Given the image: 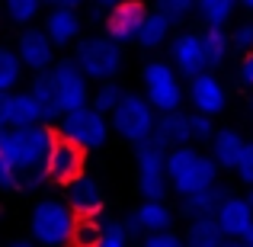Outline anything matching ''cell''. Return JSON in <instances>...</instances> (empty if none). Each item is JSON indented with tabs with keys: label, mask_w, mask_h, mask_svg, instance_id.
Instances as JSON below:
<instances>
[{
	"label": "cell",
	"mask_w": 253,
	"mask_h": 247,
	"mask_svg": "<svg viewBox=\"0 0 253 247\" xmlns=\"http://www.w3.org/2000/svg\"><path fill=\"white\" fill-rule=\"evenodd\" d=\"M29 93L39 99L45 122H58L64 112L81 109L90 103V81L74 64V58H61L51 68L39 71L29 84Z\"/></svg>",
	"instance_id": "cell-1"
},
{
	"label": "cell",
	"mask_w": 253,
	"mask_h": 247,
	"mask_svg": "<svg viewBox=\"0 0 253 247\" xmlns=\"http://www.w3.org/2000/svg\"><path fill=\"white\" fill-rule=\"evenodd\" d=\"M167 183L179 199L202 193L218 183V164L211 154H202L192 145H179V148L167 151Z\"/></svg>",
	"instance_id": "cell-2"
},
{
	"label": "cell",
	"mask_w": 253,
	"mask_h": 247,
	"mask_svg": "<svg viewBox=\"0 0 253 247\" xmlns=\"http://www.w3.org/2000/svg\"><path fill=\"white\" fill-rule=\"evenodd\" d=\"M55 138H58V132L48 122H32V125H19V129L0 125V157L10 161L16 170L39 167L48 161V151L55 145Z\"/></svg>",
	"instance_id": "cell-3"
},
{
	"label": "cell",
	"mask_w": 253,
	"mask_h": 247,
	"mask_svg": "<svg viewBox=\"0 0 253 247\" xmlns=\"http://www.w3.org/2000/svg\"><path fill=\"white\" fill-rule=\"evenodd\" d=\"M77 215L64 199H39L29 215V235L39 247H68Z\"/></svg>",
	"instance_id": "cell-4"
},
{
	"label": "cell",
	"mask_w": 253,
	"mask_h": 247,
	"mask_svg": "<svg viewBox=\"0 0 253 247\" xmlns=\"http://www.w3.org/2000/svg\"><path fill=\"white\" fill-rule=\"evenodd\" d=\"M74 64L86 74V81H112L122 71V45L112 42L106 32L84 36L74 42Z\"/></svg>",
	"instance_id": "cell-5"
},
{
	"label": "cell",
	"mask_w": 253,
	"mask_h": 247,
	"mask_svg": "<svg viewBox=\"0 0 253 247\" xmlns=\"http://www.w3.org/2000/svg\"><path fill=\"white\" fill-rule=\"evenodd\" d=\"M154 122H157V109L141 97V93H128L119 99V106L109 112V129L119 138H125L128 145H141L154 135Z\"/></svg>",
	"instance_id": "cell-6"
},
{
	"label": "cell",
	"mask_w": 253,
	"mask_h": 247,
	"mask_svg": "<svg viewBox=\"0 0 253 247\" xmlns=\"http://www.w3.org/2000/svg\"><path fill=\"white\" fill-rule=\"evenodd\" d=\"M109 119L103 112H96L90 103L81 106V109H71L58 119V135L74 142L77 148L84 151H99L106 142H109Z\"/></svg>",
	"instance_id": "cell-7"
},
{
	"label": "cell",
	"mask_w": 253,
	"mask_h": 247,
	"mask_svg": "<svg viewBox=\"0 0 253 247\" xmlns=\"http://www.w3.org/2000/svg\"><path fill=\"white\" fill-rule=\"evenodd\" d=\"M141 84H144V99L154 106L157 112H173L183 106V77L170 61H148L141 71Z\"/></svg>",
	"instance_id": "cell-8"
},
{
	"label": "cell",
	"mask_w": 253,
	"mask_h": 247,
	"mask_svg": "<svg viewBox=\"0 0 253 247\" xmlns=\"http://www.w3.org/2000/svg\"><path fill=\"white\" fill-rule=\"evenodd\" d=\"M135 161H138V193L144 199H167L170 183H167V151L148 138L135 145Z\"/></svg>",
	"instance_id": "cell-9"
},
{
	"label": "cell",
	"mask_w": 253,
	"mask_h": 247,
	"mask_svg": "<svg viewBox=\"0 0 253 247\" xmlns=\"http://www.w3.org/2000/svg\"><path fill=\"white\" fill-rule=\"evenodd\" d=\"M144 16H148V3L144 0H122L106 13V36L119 45H128L138 39Z\"/></svg>",
	"instance_id": "cell-10"
},
{
	"label": "cell",
	"mask_w": 253,
	"mask_h": 247,
	"mask_svg": "<svg viewBox=\"0 0 253 247\" xmlns=\"http://www.w3.org/2000/svg\"><path fill=\"white\" fill-rule=\"evenodd\" d=\"M84 164H86V151L58 135L51 151H48V161H45V167H48V183H58V186L71 183L74 177L84 173Z\"/></svg>",
	"instance_id": "cell-11"
},
{
	"label": "cell",
	"mask_w": 253,
	"mask_h": 247,
	"mask_svg": "<svg viewBox=\"0 0 253 247\" xmlns=\"http://www.w3.org/2000/svg\"><path fill=\"white\" fill-rule=\"evenodd\" d=\"M16 55H19V61H23V68H29L32 74H39V71L55 64V45L45 36V29H39V26H23V32H19V39H16Z\"/></svg>",
	"instance_id": "cell-12"
},
{
	"label": "cell",
	"mask_w": 253,
	"mask_h": 247,
	"mask_svg": "<svg viewBox=\"0 0 253 247\" xmlns=\"http://www.w3.org/2000/svg\"><path fill=\"white\" fill-rule=\"evenodd\" d=\"M186 99L192 103L196 112H205V116H218L228 106V90L221 87L215 74L202 71V74L189 77V87H186Z\"/></svg>",
	"instance_id": "cell-13"
},
{
	"label": "cell",
	"mask_w": 253,
	"mask_h": 247,
	"mask_svg": "<svg viewBox=\"0 0 253 247\" xmlns=\"http://www.w3.org/2000/svg\"><path fill=\"white\" fill-rule=\"evenodd\" d=\"M170 64L179 71V77H196L209 71L202 51V32H179L170 42Z\"/></svg>",
	"instance_id": "cell-14"
},
{
	"label": "cell",
	"mask_w": 253,
	"mask_h": 247,
	"mask_svg": "<svg viewBox=\"0 0 253 247\" xmlns=\"http://www.w3.org/2000/svg\"><path fill=\"white\" fill-rule=\"evenodd\" d=\"M32 122H45V112L29 90L26 93L10 90V93L0 97V125L19 129V125H32Z\"/></svg>",
	"instance_id": "cell-15"
},
{
	"label": "cell",
	"mask_w": 253,
	"mask_h": 247,
	"mask_svg": "<svg viewBox=\"0 0 253 247\" xmlns=\"http://www.w3.org/2000/svg\"><path fill=\"white\" fill-rule=\"evenodd\" d=\"M64 202L71 205L74 215H99L106 205V196H103V186L96 180L81 173L71 183H64Z\"/></svg>",
	"instance_id": "cell-16"
},
{
	"label": "cell",
	"mask_w": 253,
	"mask_h": 247,
	"mask_svg": "<svg viewBox=\"0 0 253 247\" xmlns=\"http://www.w3.org/2000/svg\"><path fill=\"white\" fill-rule=\"evenodd\" d=\"M42 29H45V36L51 39L55 49H68V45H74L77 39H81L84 19H81V13L71 10V6H51V10L45 13Z\"/></svg>",
	"instance_id": "cell-17"
},
{
	"label": "cell",
	"mask_w": 253,
	"mask_h": 247,
	"mask_svg": "<svg viewBox=\"0 0 253 247\" xmlns=\"http://www.w3.org/2000/svg\"><path fill=\"white\" fill-rule=\"evenodd\" d=\"M215 222L221 225L224 238H244L253 228V209L247 202V196H224L221 205L215 209Z\"/></svg>",
	"instance_id": "cell-18"
},
{
	"label": "cell",
	"mask_w": 253,
	"mask_h": 247,
	"mask_svg": "<svg viewBox=\"0 0 253 247\" xmlns=\"http://www.w3.org/2000/svg\"><path fill=\"white\" fill-rule=\"evenodd\" d=\"M154 138L157 145H161L164 151L170 148H179V145H192V132H189V112H161L154 122Z\"/></svg>",
	"instance_id": "cell-19"
},
{
	"label": "cell",
	"mask_w": 253,
	"mask_h": 247,
	"mask_svg": "<svg viewBox=\"0 0 253 247\" xmlns=\"http://www.w3.org/2000/svg\"><path fill=\"white\" fill-rule=\"evenodd\" d=\"M241 151H244V138L234 129H215V135H211V161L218 164V170H234Z\"/></svg>",
	"instance_id": "cell-20"
},
{
	"label": "cell",
	"mask_w": 253,
	"mask_h": 247,
	"mask_svg": "<svg viewBox=\"0 0 253 247\" xmlns=\"http://www.w3.org/2000/svg\"><path fill=\"white\" fill-rule=\"evenodd\" d=\"M228 196V186H209L202 193H192V196L179 199V215L186 218H202V215H215V209L221 205V199Z\"/></svg>",
	"instance_id": "cell-21"
},
{
	"label": "cell",
	"mask_w": 253,
	"mask_h": 247,
	"mask_svg": "<svg viewBox=\"0 0 253 247\" xmlns=\"http://www.w3.org/2000/svg\"><path fill=\"white\" fill-rule=\"evenodd\" d=\"M170 29H173V19L167 16V13L148 10V16H144V23H141V29H138L135 42L141 45V49H161V45L170 39Z\"/></svg>",
	"instance_id": "cell-22"
},
{
	"label": "cell",
	"mask_w": 253,
	"mask_h": 247,
	"mask_svg": "<svg viewBox=\"0 0 253 247\" xmlns=\"http://www.w3.org/2000/svg\"><path fill=\"white\" fill-rule=\"evenodd\" d=\"M135 215H138V222H141L144 235L173 228V218H176V215H173V209L164 202V199H144V202L135 209Z\"/></svg>",
	"instance_id": "cell-23"
},
{
	"label": "cell",
	"mask_w": 253,
	"mask_h": 247,
	"mask_svg": "<svg viewBox=\"0 0 253 247\" xmlns=\"http://www.w3.org/2000/svg\"><path fill=\"white\" fill-rule=\"evenodd\" d=\"M186 247H221L224 231L215 222V215H202V218H189V228H186Z\"/></svg>",
	"instance_id": "cell-24"
},
{
	"label": "cell",
	"mask_w": 253,
	"mask_h": 247,
	"mask_svg": "<svg viewBox=\"0 0 253 247\" xmlns=\"http://www.w3.org/2000/svg\"><path fill=\"white\" fill-rule=\"evenodd\" d=\"M202 51H205V64L209 68H221L231 51V36L224 29H218V26H209L202 32Z\"/></svg>",
	"instance_id": "cell-25"
},
{
	"label": "cell",
	"mask_w": 253,
	"mask_h": 247,
	"mask_svg": "<svg viewBox=\"0 0 253 247\" xmlns=\"http://www.w3.org/2000/svg\"><path fill=\"white\" fill-rule=\"evenodd\" d=\"M234 6H237V0H196L199 19H202L205 26H218V29H224V26L231 23Z\"/></svg>",
	"instance_id": "cell-26"
},
{
	"label": "cell",
	"mask_w": 253,
	"mask_h": 247,
	"mask_svg": "<svg viewBox=\"0 0 253 247\" xmlns=\"http://www.w3.org/2000/svg\"><path fill=\"white\" fill-rule=\"evenodd\" d=\"M99 238H103V218L99 215H77L68 247H96Z\"/></svg>",
	"instance_id": "cell-27"
},
{
	"label": "cell",
	"mask_w": 253,
	"mask_h": 247,
	"mask_svg": "<svg viewBox=\"0 0 253 247\" xmlns=\"http://www.w3.org/2000/svg\"><path fill=\"white\" fill-rule=\"evenodd\" d=\"M122 97H125V90H122V84H116V77L112 81H99L96 90H90V106L96 112H103V116H109Z\"/></svg>",
	"instance_id": "cell-28"
},
{
	"label": "cell",
	"mask_w": 253,
	"mask_h": 247,
	"mask_svg": "<svg viewBox=\"0 0 253 247\" xmlns=\"http://www.w3.org/2000/svg\"><path fill=\"white\" fill-rule=\"evenodd\" d=\"M23 77V61H19L16 49L0 45V93H10Z\"/></svg>",
	"instance_id": "cell-29"
},
{
	"label": "cell",
	"mask_w": 253,
	"mask_h": 247,
	"mask_svg": "<svg viewBox=\"0 0 253 247\" xmlns=\"http://www.w3.org/2000/svg\"><path fill=\"white\" fill-rule=\"evenodd\" d=\"M42 0H3V10H6V19L16 26H32V19L42 13Z\"/></svg>",
	"instance_id": "cell-30"
},
{
	"label": "cell",
	"mask_w": 253,
	"mask_h": 247,
	"mask_svg": "<svg viewBox=\"0 0 253 247\" xmlns=\"http://www.w3.org/2000/svg\"><path fill=\"white\" fill-rule=\"evenodd\" d=\"M96 247H131V238L125 235L122 222H103V238L96 241Z\"/></svg>",
	"instance_id": "cell-31"
},
{
	"label": "cell",
	"mask_w": 253,
	"mask_h": 247,
	"mask_svg": "<svg viewBox=\"0 0 253 247\" xmlns=\"http://www.w3.org/2000/svg\"><path fill=\"white\" fill-rule=\"evenodd\" d=\"M215 116H205V112H189V132H192V142H211L215 135Z\"/></svg>",
	"instance_id": "cell-32"
},
{
	"label": "cell",
	"mask_w": 253,
	"mask_h": 247,
	"mask_svg": "<svg viewBox=\"0 0 253 247\" xmlns=\"http://www.w3.org/2000/svg\"><path fill=\"white\" fill-rule=\"evenodd\" d=\"M154 10L167 13L173 23H179L183 16H189V13L196 10V0H157V6H154Z\"/></svg>",
	"instance_id": "cell-33"
},
{
	"label": "cell",
	"mask_w": 253,
	"mask_h": 247,
	"mask_svg": "<svg viewBox=\"0 0 253 247\" xmlns=\"http://www.w3.org/2000/svg\"><path fill=\"white\" fill-rule=\"evenodd\" d=\"M144 247H186V238L176 235L173 228L167 231H151V235H144Z\"/></svg>",
	"instance_id": "cell-34"
},
{
	"label": "cell",
	"mask_w": 253,
	"mask_h": 247,
	"mask_svg": "<svg viewBox=\"0 0 253 247\" xmlns=\"http://www.w3.org/2000/svg\"><path fill=\"white\" fill-rule=\"evenodd\" d=\"M234 173L244 186H253V142H244V151H241V157H237Z\"/></svg>",
	"instance_id": "cell-35"
},
{
	"label": "cell",
	"mask_w": 253,
	"mask_h": 247,
	"mask_svg": "<svg viewBox=\"0 0 253 247\" xmlns=\"http://www.w3.org/2000/svg\"><path fill=\"white\" fill-rule=\"evenodd\" d=\"M231 49L253 51V23H241L234 32H231Z\"/></svg>",
	"instance_id": "cell-36"
},
{
	"label": "cell",
	"mask_w": 253,
	"mask_h": 247,
	"mask_svg": "<svg viewBox=\"0 0 253 247\" xmlns=\"http://www.w3.org/2000/svg\"><path fill=\"white\" fill-rule=\"evenodd\" d=\"M0 193H19V183H16V167L10 161L0 157Z\"/></svg>",
	"instance_id": "cell-37"
},
{
	"label": "cell",
	"mask_w": 253,
	"mask_h": 247,
	"mask_svg": "<svg viewBox=\"0 0 253 247\" xmlns=\"http://www.w3.org/2000/svg\"><path fill=\"white\" fill-rule=\"evenodd\" d=\"M237 81L244 87H253V51H244L241 64H237Z\"/></svg>",
	"instance_id": "cell-38"
},
{
	"label": "cell",
	"mask_w": 253,
	"mask_h": 247,
	"mask_svg": "<svg viewBox=\"0 0 253 247\" xmlns=\"http://www.w3.org/2000/svg\"><path fill=\"white\" fill-rule=\"evenodd\" d=\"M122 228H125V235H128V238H141L144 235V231H141V222H138L135 212H128V215L122 218Z\"/></svg>",
	"instance_id": "cell-39"
},
{
	"label": "cell",
	"mask_w": 253,
	"mask_h": 247,
	"mask_svg": "<svg viewBox=\"0 0 253 247\" xmlns=\"http://www.w3.org/2000/svg\"><path fill=\"white\" fill-rule=\"evenodd\" d=\"M42 3L48 6V10H51V6H71V10H77L84 0H42Z\"/></svg>",
	"instance_id": "cell-40"
},
{
	"label": "cell",
	"mask_w": 253,
	"mask_h": 247,
	"mask_svg": "<svg viewBox=\"0 0 253 247\" xmlns=\"http://www.w3.org/2000/svg\"><path fill=\"white\" fill-rule=\"evenodd\" d=\"M6 247H39V244L32 241V238H16V241H10Z\"/></svg>",
	"instance_id": "cell-41"
},
{
	"label": "cell",
	"mask_w": 253,
	"mask_h": 247,
	"mask_svg": "<svg viewBox=\"0 0 253 247\" xmlns=\"http://www.w3.org/2000/svg\"><path fill=\"white\" fill-rule=\"evenodd\" d=\"M221 247H247V244H244V238H224Z\"/></svg>",
	"instance_id": "cell-42"
},
{
	"label": "cell",
	"mask_w": 253,
	"mask_h": 247,
	"mask_svg": "<svg viewBox=\"0 0 253 247\" xmlns=\"http://www.w3.org/2000/svg\"><path fill=\"white\" fill-rule=\"evenodd\" d=\"M93 3H96V6H106V10H112V6L122 3V0H93Z\"/></svg>",
	"instance_id": "cell-43"
},
{
	"label": "cell",
	"mask_w": 253,
	"mask_h": 247,
	"mask_svg": "<svg viewBox=\"0 0 253 247\" xmlns=\"http://www.w3.org/2000/svg\"><path fill=\"white\" fill-rule=\"evenodd\" d=\"M244 244H247V247H253V228L247 231V235H244Z\"/></svg>",
	"instance_id": "cell-44"
},
{
	"label": "cell",
	"mask_w": 253,
	"mask_h": 247,
	"mask_svg": "<svg viewBox=\"0 0 253 247\" xmlns=\"http://www.w3.org/2000/svg\"><path fill=\"white\" fill-rule=\"evenodd\" d=\"M247 202H250V209H253V186L247 190Z\"/></svg>",
	"instance_id": "cell-45"
},
{
	"label": "cell",
	"mask_w": 253,
	"mask_h": 247,
	"mask_svg": "<svg viewBox=\"0 0 253 247\" xmlns=\"http://www.w3.org/2000/svg\"><path fill=\"white\" fill-rule=\"evenodd\" d=\"M241 3H244V6H247V10H253V0H241Z\"/></svg>",
	"instance_id": "cell-46"
},
{
	"label": "cell",
	"mask_w": 253,
	"mask_h": 247,
	"mask_svg": "<svg viewBox=\"0 0 253 247\" xmlns=\"http://www.w3.org/2000/svg\"><path fill=\"white\" fill-rule=\"evenodd\" d=\"M250 109H253V99H250Z\"/></svg>",
	"instance_id": "cell-47"
},
{
	"label": "cell",
	"mask_w": 253,
	"mask_h": 247,
	"mask_svg": "<svg viewBox=\"0 0 253 247\" xmlns=\"http://www.w3.org/2000/svg\"><path fill=\"white\" fill-rule=\"evenodd\" d=\"M141 247H144V244H141Z\"/></svg>",
	"instance_id": "cell-48"
}]
</instances>
